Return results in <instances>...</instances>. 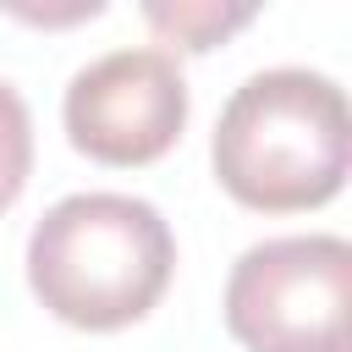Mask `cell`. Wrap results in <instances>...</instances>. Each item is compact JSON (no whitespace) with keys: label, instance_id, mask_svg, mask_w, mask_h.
Instances as JSON below:
<instances>
[{"label":"cell","instance_id":"cell-1","mask_svg":"<svg viewBox=\"0 0 352 352\" xmlns=\"http://www.w3.org/2000/svg\"><path fill=\"white\" fill-rule=\"evenodd\" d=\"M209 165L214 182L258 214L330 204L352 170V110L341 82L308 66L253 72L220 104Z\"/></svg>","mask_w":352,"mask_h":352},{"label":"cell","instance_id":"cell-5","mask_svg":"<svg viewBox=\"0 0 352 352\" xmlns=\"http://www.w3.org/2000/svg\"><path fill=\"white\" fill-rule=\"evenodd\" d=\"M253 16H258V6H226V0H148L143 6V22L160 33V44H176L187 55L226 44Z\"/></svg>","mask_w":352,"mask_h":352},{"label":"cell","instance_id":"cell-4","mask_svg":"<svg viewBox=\"0 0 352 352\" xmlns=\"http://www.w3.org/2000/svg\"><path fill=\"white\" fill-rule=\"evenodd\" d=\"M187 110H192L187 77L176 55L160 44L110 50L88 60L82 72H72L66 99H60L72 148L116 170L154 165L160 154H170L187 126Z\"/></svg>","mask_w":352,"mask_h":352},{"label":"cell","instance_id":"cell-3","mask_svg":"<svg viewBox=\"0 0 352 352\" xmlns=\"http://www.w3.org/2000/svg\"><path fill=\"white\" fill-rule=\"evenodd\" d=\"M220 314L248 352H346L352 242L336 231L253 242L226 275Z\"/></svg>","mask_w":352,"mask_h":352},{"label":"cell","instance_id":"cell-6","mask_svg":"<svg viewBox=\"0 0 352 352\" xmlns=\"http://www.w3.org/2000/svg\"><path fill=\"white\" fill-rule=\"evenodd\" d=\"M33 176V116H28V99L0 77V214L22 198Z\"/></svg>","mask_w":352,"mask_h":352},{"label":"cell","instance_id":"cell-2","mask_svg":"<svg viewBox=\"0 0 352 352\" xmlns=\"http://www.w3.org/2000/svg\"><path fill=\"white\" fill-rule=\"evenodd\" d=\"M176 275V236L148 198L72 192L28 231V286L72 330L138 324Z\"/></svg>","mask_w":352,"mask_h":352}]
</instances>
